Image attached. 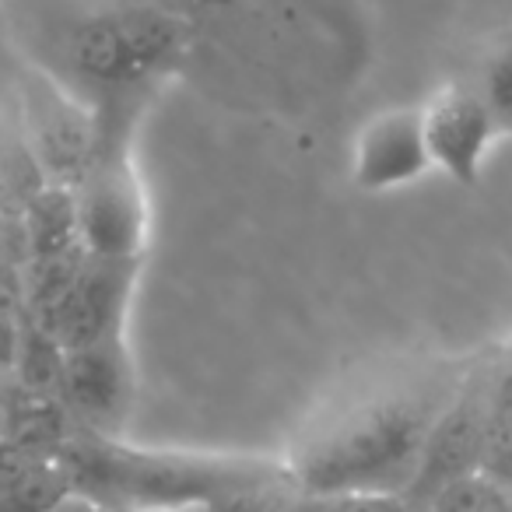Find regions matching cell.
I'll list each match as a JSON object with an SVG mask.
<instances>
[{
	"mask_svg": "<svg viewBox=\"0 0 512 512\" xmlns=\"http://www.w3.org/2000/svg\"><path fill=\"white\" fill-rule=\"evenodd\" d=\"M22 144L46 183L78 186L102 155V127L78 95L32 74L22 85Z\"/></svg>",
	"mask_w": 512,
	"mask_h": 512,
	"instance_id": "cell-4",
	"label": "cell"
},
{
	"mask_svg": "<svg viewBox=\"0 0 512 512\" xmlns=\"http://www.w3.org/2000/svg\"><path fill=\"white\" fill-rule=\"evenodd\" d=\"M22 341H25V309L18 313L8 302H0V376H15Z\"/></svg>",
	"mask_w": 512,
	"mask_h": 512,
	"instance_id": "cell-18",
	"label": "cell"
},
{
	"mask_svg": "<svg viewBox=\"0 0 512 512\" xmlns=\"http://www.w3.org/2000/svg\"><path fill=\"white\" fill-rule=\"evenodd\" d=\"M432 165L460 186H477L495 141L502 137L477 85H446L421 106Z\"/></svg>",
	"mask_w": 512,
	"mask_h": 512,
	"instance_id": "cell-6",
	"label": "cell"
},
{
	"mask_svg": "<svg viewBox=\"0 0 512 512\" xmlns=\"http://www.w3.org/2000/svg\"><path fill=\"white\" fill-rule=\"evenodd\" d=\"M488 414H491V407H488V400H484V390L460 393V397L442 404V411L435 414V421H432V432H428L425 453H421L418 477H414L411 491H407L414 502L421 505L446 481L481 467Z\"/></svg>",
	"mask_w": 512,
	"mask_h": 512,
	"instance_id": "cell-10",
	"label": "cell"
},
{
	"mask_svg": "<svg viewBox=\"0 0 512 512\" xmlns=\"http://www.w3.org/2000/svg\"><path fill=\"white\" fill-rule=\"evenodd\" d=\"M477 92L488 102L498 130L512 134V39L488 53V60L481 67V81H477Z\"/></svg>",
	"mask_w": 512,
	"mask_h": 512,
	"instance_id": "cell-15",
	"label": "cell"
},
{
	"mask_svg": "<svg viewBox=\"0 0 512 512\" xmlns=\"http://www.w3.org/2000/svg\"><path fill=\"white\" fill-rule=\"evenodd\" d=\"M204 8H225V4H235V0H197Z\"/></svg>",
	"mask_w": 512,
	"mask_h": 512,
	"instance_id": "cell-20",
	"label": "cell"
},
{
	"mask_svg": "<svg viewBox=\"0 0 512 512\" xmlns=\"http://www.w3.org/2000/svg\"><path fill=\"white\" fill-rule=\"evenodd\" d=\"M137 372L130 358L127 337L88 344V348L64 351V386L60 397L95 435H113L127 425L134 407Z\"/></svg>",
	"mask_w": 512,
	"mask_h": 512,
	"instance_id": "cell-7",
	"label": "cell"
},
{
	"mask_svg": "<svg viewBox=\"0 0 512 512\" xmlns=\"http://www.w3.org/2000/svg\"><path fill=\"white\" fill-rule=\"evenodd\" d=\"M432 169L421 109H390L372 116L351 151V183L365 193L404 190Z\"/></svg>",
	"mask_w": 512,
	"mask_h": 512,
	"instance_id": "cell-8",
	"label": "cell"
},
{
	"mask_svg": "<svg viewBox=\"0 0 512 512\" xmlns=\"http://www.w3.org/2000/svg\"><path fill=\"white\" fill-rule=\"evenodd\" d=\"M320 512H425L411 495L383 491V495H341V498H316Z\"/></svg>",
	"mask_w": 512,
	"mask_h": 512,
	"instance_id": "cell-17",
	"label": "cell"
},
{
	"mask_svg": "<svg viewBox=\"0 0 512 512\" xmlns=\"http://www.w3.org/2000/svg\"><path fill=\"white\" fill-rule=\"evenodd\" d=\"M74 495V477L60 456H43L0 481V512H64Z\"/></svg>",
	"mask_w": 512,
	"mask_h": 512,
	"instance_id": "cell-13",
	"label": "cell"
},
{
	"mask_svg": "<svg viewBox=\"0 0 512 512\" xmlns=\"http://www.w3.org/2000/svg\"><path fill=\"white\" fill-rule=\"evenodd\" d=\"M8 442V418H4V404H0V446Z\"/></svg>",
	"mask_w": 512,
	"mask_h": 512,
	"instance_id": "cell-19",
	"label": "cell"
},
{
	"mask_svg": "<svg viewBox=\"0 0 512 512\" xmlns=\"http://www.w3.org/2000/svg\"><path fill=\"white\" fill-rule=\"evenodd\" d=\"M18 221H22V260H53V256L85 253L74 186L39 183L25 200Z\"/></svg>",
	"mask_w": 512,
	"mask_h": 512,
	"instance_id": "cell-11",
	"label": "cell"
},
{
	"mask_svg": "<svg viewBox=\"0 0 512 512\" xmlns=\"http://www.w3.org/2000/svg\"><path fill=\"white\" fill-rule=\"evenodd\" d=\"M81 246L95 260H141L148 242V197L123 151L102 148L78 186Z\"/></svg>",
	"mask_w": 512,
	"mask_h": 512,
	"instance_id": "cell-5",
	"label": "cell"
},
{
	"mask_svg": "<svg viewBox=\"0 0 512 512\" xmlns=\"http://www.w3.org/2000/svg\"><path fill=\"white\" fill-rule=\"evenodd\" d=\"M484 474L498 477L502 484L512 488V418L509 414H488V432H484V449H481V467Z\"/></svg>",
	"mask_w": 512,
	"mask_h": 512,
	"instance_id": "cell-16",
	"label": "cell"
},
{
	"mask_svg": "<svg viewBox=\"0 0 512 512\" xmlns=\"http://www.w3.org/2000/svg\"><path fill=\"white\" fill-rule=\"evenodd\" d=\"M186 50V22L162 8L95 15L74 29L71 64L102 92H127L165 74Z\"/></svg>",
	"mask_w": 512,
	"mask_h": 512,
	"instance_id": "cell-3",
	"label": "cell"
},
{
	"mask_svg": "<svg viewBox=\"0 0 512 512\" xmlns=\"http://www.w3.org/2000/svg\"><path fill=\"white\" fill-rule=\"evenodd\" d=\"M8 418V442L29 449L36 456H60L71 442V407L57 393L25 390L15 383L8 397H0Z\"/></svg>",
	"mask_w": 512,
	"mask_h": 512,
	"instance_id": "cell-12",
	"label": "cell"
},
{
	"mask_svg": "<svg viewBox=\"0 0 512 512\" xmlns=\"http://www.w3.org/2000/svg\"><path fill=\"white\" fill-rule=\"evenodd\" d=\"M442 404L421 390L362 397L302 439L288 463V477L313 498L383 491L407 495Z\"/></svg>",
	"mask_w": 512,
	"mask_h": 512,
	"instance_id": "cell-1",
	"label": "cell"
},
{
	"mask_svg": "<svg viewBox=\"0 0 512 512\" xmlns=\"http://www.w3.org/2000/svg\"><path fill=\"white\" fill-rule=\"evenodd\" d=\"M60 460L74 477V495H88L95 505L127 509L186 512L218 498L264 488L267 470L225 460H183V456H148L116 446L109 435L74 439Z\"/></svg>",
	"mask_w": 512,
	"mask_h": 512,
	"instance_id": "cell-2",
	"label": "cell"
},
{
	"mask_svg": "<svg viewBox=\"0 0 512 512\" xmlns=\"http://www.w3.org/2000/svg\"><path fill=\"white\" fill-rule=\"evenodd\" d=\"M505 351H509V355H512V341H509V348H505Z\"/></svg>",
	"mask_w": 512,
	"mask_h": 512,
	"instance_id": "cell-21",
	"label": "cell"
},
{
	"mask_svg": "<svg viewBox=\"0 0 512 512\" xmlns=\"http://www.w3.org/2000/svg\"><path fill=\"white\" fill-rule=\"evenodd\" d=\"M137 274H141V260H95V256H88L57 330L64 351L88 348V344L109 341V337H127Z\"/></svg>",
	"mask_w": 512,
	"mask_h": 512,
	"instance_id": "cell-9",
	"label": "cell"
},
{
	"mask_svg": "<svg viewBox=\"0 0 512 512\" xmlns=\"http://www.w3.org/2000/svg\"><path fill=\"white\" fill-rule=\"evenodd\" d=\"M425 512H512V488L484 470H470L421 502Z\"/></svg>",
	"mask_w": 512,
	"mask_h": 512,
	"instance_id": "cell-14",
	"label": "cell"
}]
</instances>
